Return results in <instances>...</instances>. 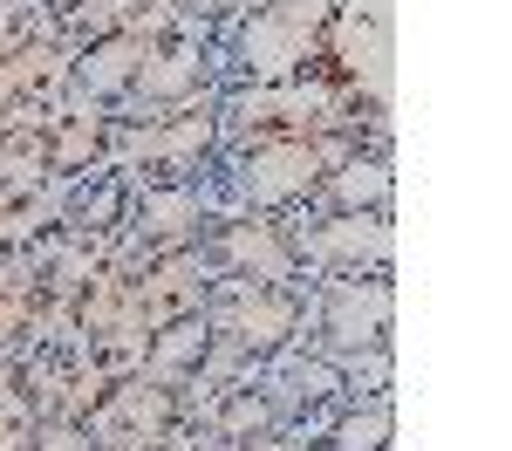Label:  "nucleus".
<instances>
[{
    "mask_svg": "<svg viewBox=\"0 0 512 451\" xmlns=\"http://www.w3.org/2000/svg\"><path fill=\"white\" fill-rule=\"evenodd\" d=\"M321 144L315 137H253V151L239 158L233 185L246 205H260V212H280V205L308 199L321 185Z\"/></svg>",
    "mask_w": 512,
    "mask_h": 451,
    "instance_id": "nucleus-1",
    "label": "nucleus"
},
{
    "mask_svg": "<svg viewBox=\"0 0 512 451\" xmlns=\"http://www.w3.org/2000/svg\"><path fill=\"white\" fill-rule=\"evenodd\" d=\"M328 342L335 349H383V328H390V287L369 281L362 274H342V281L328 287Z\"/></svg>",
    "mask_w": 512,
    "mask_h": 451,
    "instance_id": "nucleus-2",
    "label": "nucleus"
},
{
    "mask_svg": "<svg viewBox=\"0 0 512 451\" xmlns=\"http://www.w3.org/2000/svg\"><path fill=\"white\" fill-rule=\"evenodd\" d=\"M226 328H233L246 349H274L280 335L294 328V301H287V294H274V287H260V281H253V294L239 287V301H233V315H226Z\"/></svg>",
    "mask_w": 512,
    "mask_h": 451,
    "instance_id": "nucleus-3",
    "label": "nucleus"
},
{
    "mask_svg": "<svg viewBox=\"0 0 512 451\" xmlns=\"http://www.w3.org/2000/svg\"><path fill=\"white\" fill-rule=\"evenodd\" d=\"M308 253L328 260V267H342V274H362V260H369V253H383V219L342 212V219H328L315 240H308Z\"/></svg>",
    "mask_w": 512,
    "mask_h": 451,
    "instance_id": "nucleus-4",
    "label": "nucleus"
},
{
    "mask_svg": "<svg viewBox=\"0 0 512 451\" xmlns=\"http://www.w3.org/2000/svg\"><path fill=\"white\" fill-rule=\"evenodd\" d=\"M198 76H205V48H198V41H178V48H164V55H158V48L144 55L137 89H144V96H158V103H178Z\"/></svg>",
    "mask_w": 512,
    "mask_h": 451,
    "instance_id": "nucleus-5",
    "label": "nucleus"
},
{
    "mask_svg": "<svg viewBox=\"0 0 512 451\" xmlns=\"http://www.w3.org/2000/svg\"><path fill=\"white\" fill-rule=\"evenodd\" d=\"M315 192H328L335 205H383V192H390V171H383V158H349L342 164V178H321Z\"/></svg>",
    "mask_w": 512,
    "mask_h": 451,
    "instance_id": "nucleus-6",
    "label": "nucleus"
},
{
    "mask_svg": "<svg viewBox=\"0 0 512 451\" xmlns=\"http://www.w3.org/2000/svg\"><path fill=\"white\" fill-rule=\"evenodd\" d=\"M335 451H383L390 445V404L383 397H369V410H349L342 424H335Z\"/></svg>",
    "mask_w": 512,
    "mask_h": 451,
    "instance_id": "nucleus-7",
    "label": "nucleus"
},
{
    "mask_svg": "<svg viewBox=\"0 0 512 451\" xmlns=\"http://www.w3.org/2000/svg\"><path fill=\"white\" fill-rule=\"evenodd\" d=\"M192 7H205V14H246L253 0H192Z\"/></svg>",
    "mask_w": 512,
    "mask_h": 451,
    "instance_id": "nucleus-8",
    "label": "nucleus"
}]
</instances>
